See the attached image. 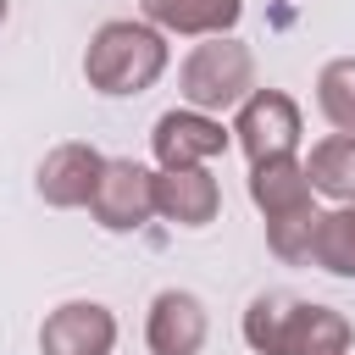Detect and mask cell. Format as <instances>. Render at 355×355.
Masks as SVG:
<instances>
[{
  "instance_id": "cell-3",
  "label": "cell",
  "mask_w": 355,
  "mask_h": 355,
  "mask_svg": "<svg viewBox=\"0 0 355 355\" xmlns=\"http://www.w3.org/2000/svg\"><path fill=\"white\" fill-rule=\"evenodd\" d=\"M166 72V39L150 22H100L83 50V78L100 94H144Z\"/></svg>"
},
{
  "instance_id": "cell-11",
  "label": "cell",
  "mask_w": 355,
  "mask_h": 355,
  "mask_svg": "<svg viewBox=\"0 0 355 355\" xmlns=\"http://www.w3.org/2000/svg\"><path fill=\"white\" fill-rule=\"evenodd\" d=\"M222 205V189L205 166H189V172H161L155 178V211L178 227H205Z\"/></svg>"
},
{
  "instance_id": "cell-7",
  "label": "cell",
  "mask_w": 355,
  "mask_h": 355,
  "mask_svg": "<svg viewBox=\"0 0 355 355\" xmlns=\"http://www.w3.org/2000/svg\"><path fill=\"white\" fill-rule=\"evenodd\" d=\"M150 150H155L161 172H189V166H205L211 155L227 150V128L205 111H166L150 133Z\"/></svg>"
},
{
  "instance_id": "cell-1",
  "label": "cell",
  "mask_w": 355,
  "mask_h": 355,
  "mask_svg": "<svg viewBox=\"0 0 355 355\" xmlns=\"http://www.w3.org/2000/svg\"><path fill=\"white\" fill-rule=\"evenodd\" d=\"M349 316L294 294H255L244 311V344L255 355H349Z\"/></svg>"
},
{
  "instance_id": "cell-8",
  "label": "cell",
  "mask_w": 355,
  "mask_h": 355,
  "mask_svg": "<svg viewBox=\"0 0 355 355\" xmlns=\"http://www.w3.org/2000/svg\"><path fill=\"white\" fill-rule=\"evenodd\" d=\"M111 344H116V316L94 300H67L39 327L44 355H111Z\"/></svg>"
},
{
  "instance_id": "cell-9",
  "label": "cell",
  "mask_w": 355,
  "mask_h": 355,
  "mask_svg": "<svg viewBox=\"0 0 355 355\" xmlns=\"http://www.w3.org/2000/svg\"><path fill=\"white\" fill-rule=\"evenodd\" d=\"M100 166H105V155H100L94 144H78V139L55 144V150L39 161V200L55 205V211L89 205V194H94V183H100Z\"/></svg>"
},
{
  "instance_id": "cell-16",
  "label": "cell",
  "mask_w": 355,
  "mask_h": 355,
  "mask_svg": "<svg viewBox=\"0 0 355 355\" xmlns=\"http://www.w3.org/2000/svg\"><path fill=\"white\" fill-rule=\"evenodd\" d=\"M6 11H11V0H0V22H6Z\"/></svg>"
},
{
  "instance_id": "cell-4",
  "label": "cell",
  "mask_w": 355,
  "mask_h": 355,
  "mask_svg": "<svg viewBox=\"0 0 355 355\" xmlns=\"http://www.w3.org/2000/svg\"><path fill=\"white\" fill-rule=\"evenodd\" d=\"M178 89H183L189 111H205V116L227 111V105H244L250 89H255V55H250V44H239L227 33L194 44L189 61H183V72H178Z\"/></svg>"
},
{
  "instance_id": "cell-6",
  "label": "cell",
  "mask_w": 355,
  "mask_h": 355,
  "mask_svg": "<svg viewBox=\"0 0 355 355\" xmlns=\"http://www.w3.org/2000/svg\"><path fill=\"white\" fill-rule=\"evenodd\" d=\"M233 133H239V150L250 155V166L283 161V155H294V144H300V105H294L283 89H255V94L239 105Z\"/></svg>"
},
{
  "instance_id": "cell-5",
  "label": "cell",
  "mask_w": 355,
  "mask_h": 355,
  "mask_svg": "<svg viewBox=\"0 0 355 355\" xmlns=\"http://www.w3.org/2000/svg\"><path fill=\"white\" fill-rule=\"evenodd\" d=\"M89 211L105 233H139L155 216V172H144L139 161H105L100 183L89 194Z\"/></svg>"
},
{
  "instance_id": "cell-13",
  "label": "cell",
  "mask_w": 355,
  "mask_h": 355,
  "mask_svg": "<svg viewBox=\"0 0 355 355\" xmlns=\"http://www.w3.org/2000/svg\"><path fill=\"white\" fill-rule=\"evenodd\" d=\"M311 194H327L338 205H355V133H327L305 161Z\"/></svg>"
},
{
  "instance_id": "cell-2",
  "label": "cell",
  "mask_w": 355,
  "mask_h": 355,
  "mask_svg": "<svg viewBox=\"0 0 355 355\" xmlns=\"http://www.w3.org/2000/svg\"><path fill=\"white\" fill-rule=\"evenodd\" d=\"M250 200H255L261 216H266V244H272V255L288 261V266L311 261V239H316L322 211H316V200H311L305 166H300L294 155L250 166Z\"/></svg>"
},
{
  "instance_id": "cell-12",
  "label": "cell",
  "mask_w": 355,
  "mask_h": 355,
  "mask_svg": "<svg viewBox=\"0 0 355 355\" xmlns=\"http://www.w3.org/2000/svg\"><path fill=\"white\" fill-rule=\"evenodd\" d=\"M139 6L155 28L189 33V39H222L244 11V0H139Z\"/></svg>"
},
{
  "instance_id": "cell-14",
  "label": "cell",
  "mask_w": 355,
  "mask_h": 355,
  "mask_svg": "<svg viewBox=\"0 0 355 355\" xmlns=\"http://www.w3.org/2000/svg\"><path fill=\"white\" fill-rule=\"evenodd\" d=\"M311 266H322L333 277H355V205H338V211H327L316 222Z\"/></svg>"
},
{
  "instance_id": "cell-15",
  "label": "cell",
  "mask_w": 355,
  "mask_h": 355,
  "mask_svg": "<svg viewBox=\"0 0 355 355\" xmlns=\"http://www.w3.org/2000/svg\"><path fill=\"white\" fill-rule=\"evenodd\" d=\"M316 105L338 133H355V55H338L316 78Z\"/></svg>"
},
{
  "instance_id": "cell-10",
  "label": "cell",
  "mask_w": 355,
  "mask_h": 355,
  "mask_svg": "<svg viewBox=\"0 0 355 355\" xmlns=\"http://www.w3.org/2000/svg\"><path fill=\"white\" fill-rule=\"evenodd\" d=\"M205 327H211V316L189 288H161L150 300V322H144L150 355H200Z\"/></svg>"
}]
</instances>
